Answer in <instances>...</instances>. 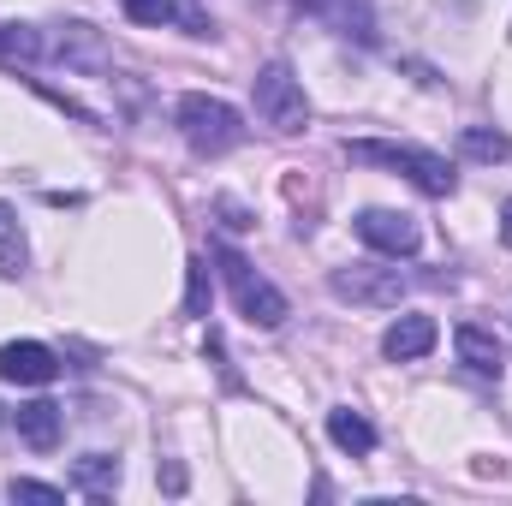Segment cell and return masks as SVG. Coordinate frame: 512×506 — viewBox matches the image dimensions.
Instances as JSON below:
<instances>
[{
  "instance_id": "obj_1",
  "label": "cell",
  "mask_w": 512,
  "mask_h": 506,
  "mask_svg": "<svg viewBox=\"0 0 512 506\" xmlns=\"http://www.w3.org/2000/svg\"><path fill=\"white\" fill-rule=\"evenodd\" d=\"M251 108H256V120H262L268 131H280V137H292V131L310 126L304 78H298L286 60H268V66L251 78Z\"/></svg>"
},
{
  "instance_id": "obj_2",
  "label": "cell",
  "mask_w": 512,
  "mask_h": 506,
  "mask_svg": "<svg viewBox=\"0 0 512 506\" xmlns=\"http://www.w3.org/2000/svg\"><path fill=\"white\" fill-rule=\"evenodd\" d=\"M173 126H179V137H185L197 155H227V149L245 143V120H239V108H227L221 96H203V90L179 96Z\"/></svg>"
},
{
  "instance_id": "obj_3",
  "label": "cell",
  "mask_w": 512,
  "mask_h": 506,
  "mask_svg": "<svg viewBox=\"0 0 512 506\" xmlns=\"http://www.w3.org/2000/svg\"><path fill=\"white\" fill-rule=\"evenodd\" d=\"M346 155L352 161H364V167H393V173H405L417 191H429V197H453V185H459V173L435 155V149H417V143H346Z\"/></svg>"
},
{
  "instance_id": "obj_4",
  "label": "cell",
  "mask_w": 512,
  "mask_h": 506,
  "mask_svg": "<svg viewBox=\"0 0 512 506\" xmlns=\"http://www.w3.org/2000/svg\"><path fill=\"white\" fill-rule=\"evenodd\" d=\"M215 268H221V280H227V292H233V304H239V316H245L251 328H280V322H286L280 286H268L233 245H215Z\"/></svg>"
},
{
  "instance_id": "obj_5",
  "label": "cell",
  "mask_w": 512,
  "mask_h": 506,
  "mask_svg": "<svg viewBox=\"0 0 512 506\" xmlns=\"http://www.w3.org/2000/svg\"><path fill=\"white\" fill-rule=\"evenodd\" d=\"M328 286H334V298H352V304H370V310H393L405 298V274L399 268H364V262L334 268Z\"/></svg>"
},
{
  "instance_id": "obj_6",
  "label": "cell",
  "mask_w": 512,
  "mask_h": 506,
  "mask_svg": "<svg viewBox=\"0 0 512 506\" xmlns=\"http://www.w3.org/2000/svg\"><path fill=\"white\" fill-rule=\"evenodd\" d=\"M358 239L382 256H417L423 227H417L411 215H399V209H364V215H358Z\"/></svg>"
},
{
  "instance_id": "obj_7",
  "label": "cell",
  "mask_w": 512,
  "mask_h": 506,
  "mask_svg": "<svg viewBox=\"0 0 512 506\" xmlns=\"http://www.w3.org/2000/svg\"><path fill=\"white\" fill-rule=\"evenodd\" d=\"M60 376V358L42 346V340H12L0 346V381H18V387H48Z\"/></svg>"
},
{
  "instance_id": "obj_8",
  "label": "cell",
  "mask_w": 512,
  "mask_h": 506,
  "mask_svg": "<svg viewBox=\"0 0 512 506\" xmlns=\"http://www.w3.org/2000/svg\"><path fill=\"white\" fill-rule=\"evenodd\" d=\"M435 340H441L435 316H399V322L382 334V352L393 358V364H417V358L435 352Z\"/></svg>"
},
{
  "instance_id": "obj_9",
  "label": "cell",
  "mask_w": 512,
  "mask_h": 506,
  "mask_svg": "<svg viewBox=\"0 0 512 506\" xmlns=\"http://www.w3.org/2000/svg\"><path fill=\"white\" fill-rule=\"evenodd\" d=\"M12 423H18V441L36 447V453H54V447H60V429H66V417H60L54 399H30V405H18Z\"/></svg>"
},
{
  "instance_id": "obj_10",
  "label": "cell",
  "mask_w": 512,
  "mask_h": 506,
  "mask_svg": "<svg viewBox=\"0 0 512 506\" xmlns=\"http://www.w3.org/2000/svg\"><path fill=\"white\" fill-rule=\"evenodd\" d=\"M304 12H316V18L334 24L340 36L376 42V6H370V0H304Z\"/></svg>"
},
{
  "instance_id": "obj_11",
  "label": "cell",
  "mask_w": 512,
  "mask_h": 506,
  "mask_svg": "<svg viewBox=\"0 0 512 506\" xmlns=\"http://www.w3.org/2000/svg\"><path fill=\"white\" fill-rule=\"evenodd\" d=\"M48 54H60L66 66H84V72H102L108 66V48L90 24H60V36H48Z\"/></svg>"
},
{
  "instance_id": "obj_12",
  "label": "cell",
  "mask_w": 512,
  "mask_h": 506,
  "mask_svg": "<svg viewBox=\"0 0 512 506\" xmlns=\"http://www.w3.org/2000/svg\"><path fill=\"white\" fill-rule=\"evenodd\" d=\"M453 346H459V364H465V370H477V376H501V340H495L489 328L465 322V328L453 334Z\"/></svg>"
},
{
  "instance_id": "obj_13",
  "label": "cell",
  "mask_w": 512,
  "mask_h": 506,
  "mask_svg": "<svg viewBox=\"0 0 512 506\" xmlns=\"http://www.w3.org/2000/svg\"><path fill=\"white\" fill-rule=\"evenodd\" d=\"M72 489L90 495V501H108V495L120 489V459H108V453H84V459L72 465Z\"/></svg>"
},
{
  "instance_id": "obj_14",
  "label": "cell",
  "mask_w": 512,
  "mask_h": 506,
  "mask_svg": "<svg viewBox=\"0 0 512 506\" xmlns=\"http://www.w3.org/2000/svg\"><path fill=\"white\" fill-rule=\"evenodd\" d=\"M48 54V36L42 30H30V24H0V66H36Z\"/></svg>"
},
{
  "instance_id": "obj_15",
  "label": "cell",
  "mask_w": 512,
  "mask_h": 506,
  "mask_svg": "<svg viewBox=\"0 0 512 506\" xmlns=\"http://www.w3.org/2000/svg\"><path fill=\"white\" fill-rule=\"evenodd\" d=\"M30 268V245H24V227L12 215V203H0V280H18Z\"/></svg>"
},
{
  "instance_id": "obj_16",
  "label": "cell",
  "mask_w": 512,
  "mask_h": 506,
  "mask_svg": "<svg viewBox=\"0 0 512 506\" xmlns=\"http://www.w3.org/2000/svg\"><path fill=\"white\" fill-rule=\"evenodd\" d=\"M328 435H334V447H340V453H370V447H376V429H370V417H358L352 405L328 411Z\"/></svg>"
},
{
  "instance_id": "obj_17",
  "label": "cell",
  "mask_w": 512,
  "mask_h": 506,
  "mask_svg": "<svg viewBox=\"0 0 512 506\" xmlns=\"http://www.w3.org/2000/svg\"><path fill=\"white\" fill-rule=\"evenodd\" d=\"M209 298H215V286H209V262L197 256V262L185 268V316H209Z\"/></svg>"
},
{
  "instance_id": "obj_18",
  "label": "cell",
  "mask_w": 512,
  "mask_h": 506,
  "mask_svg": "<svg viewBox=\"0 0 512 506\" xmlns=\"http://www.w3.org/2000/svg\"><path fill=\"white\" fill-rule=\"evenodd\" d=\"M459 143H465V155H471V161H501V155H507V137H501V131H489V126H471Z\"/></svg>"
},
{
  "instance_id": "obj_19",
  "label": "cell",
  "mask_w": 512,
  "mask_h": 506,
  "mask_svg": "<svg viewBox=\"0 0 512 506\" xmlns=\"http://www.w3.org/2000/svg\"><path fill=\"white\" fill-rule=\"evenodd\" d=\"M6 495H12V501H36V506H60V501H66V489L36 483V477H12V483H6Z\"/></svg>"
},
{
  "instance_id": "obj_20",
  "label": "cell",
  "mask_w": 512,
  "mask_h": 506,
  "mask_svg": "<svg viewBox=\"0 0 512 506\" xmlns=\"http://www.w3.org/2000/svg\"><path fill=\"white\" fill-rule=\"evenodd\" d=\"M126 6L131 24H167V18H179V0H120Z\"/></svg>"
},
{
  "instance_id": "obj_21",
  "label": "cell",
  "mask_w": 512,
  "mask_h": 506,
  "mask_svg": "<svg viewBox=\"0 0 512 506\" xmlns=\"http://www.w3.org/2000/svg\"><path fill=\"white\" fill-rule=\"evenodd\" d=\"M501 239H507V245H512V197H507V203H501Z\"/></svg>"
}]
</instances>
